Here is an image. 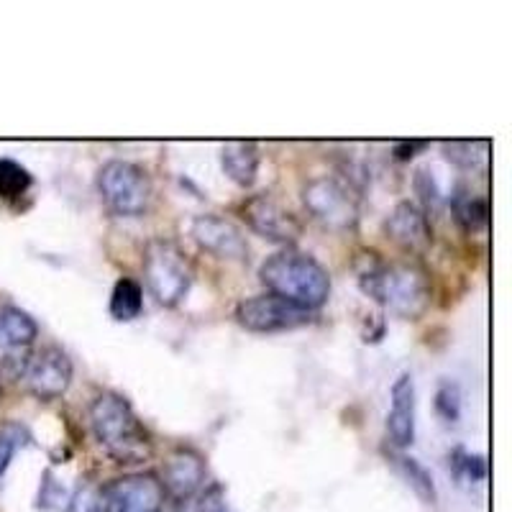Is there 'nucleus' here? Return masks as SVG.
I'll return each instance as SVG.
<instances>
[{"label": "nucleus", "instance_id": "obj_4", "mask_svg": "<svg viewBox=\"0 0 512 512\" xmlns=\"http://www.w3.org/2000/svg\"><path fill=\"white\" fill-rule=\"evenodd\" d=\"M144 282L162 308H177L195 282L190 256L169 239H152L144 249Z\"/></svg>", "mask_w": 512, "mask_h": 512}, {"label": "nucleus", "instance_id": "obj_2", "mask_svg": "<svg viewBox=\"0 0 512 512\" xmlns=\"http://www.w3.org/2000/svg\"><path fill=\"white\" fill-rule=\"evenodd\" d=\"M259 280L272 295L297 308L320 310L331 297V274L318 259L297 249H282L267 256L259 267Z\"/></svg>", "mask_w": 512, "mask_h": 512}, {"label": "nucleus", "instance_id": "obj_8", "mask_svg": "<svg viewBox=\"0 0 512 512\" xmlns=\"http://www.w3.org/2000/svg\"><path fill=\"white\" fill-rule=\"evenodd\" d=\"M75 367L67 351L59 346H47V349L36 351L31 359L24 361L21 379H24L26 390L39 402H54L70 390Z\"/></svg>", "mask_w": 512, "mask_h": 512}, {"label": "nucleus", "instance_id": "obj_26", "mask_svg": "<svg viewBox=\"0 0 512 512\" xmlns=\"http://www.w3.org/2000/svg\"><path fill=\"white\" fill-rule=\"evenodd\" d=\"M67 512H105L103 484H80V487L75 489V495L67 500Z\"/></svg>", "mask_w": 512, "mask_h": 512}, {"label": "nucleus", "instance_id": "obj_22", "mask_svg": "<svg viewBox=\"0 0 512 512\" xmlns=\"http://www.w3.org/2000/svg\"><path fill=\"white\" fill-rule=\"evenodd\" d=\"M448 469L459 484H482L487 479V459L466 448H454L448 454Z\"/></svg>", "mask_w": 512, "mask_h": 512}, {"label": "nucleus", "instance_id": "obj_17", "mask_svg": "<svg viewBox=\"0 0 512 512\" xmlns=\"http://www.w3.org/2000/svg\"><path fill=\"white\" fill-rule=\"evenodd\" d=\"M39 338V326L26 310L0 305V351L29 349Z\"/></svg>", "mask_w": 512, "mask_h": 512}, {"label": "nucleus", "instance_id": "obj_14", "mask_svg": "<svg viewBox=\"0 0 512 512\" xmlns=\"http://www.w3.org/2000/svg\"><path fill=\"white\" fill-rule=\"evenodd\" d=\"M390 413H387V436L395 448H410L415 441V418H418V392L410 372H402L392 382Z\"/></svg>", "mask_w": 512, "mask_h": 512}, {"label": "nucleus", "instance_id": "obj_11", "mask_svg": "<svg viewBox=\"0 0 512 512\" xmlns=\"http://www.w3.org/2000/svg\"><path fill=\"white\" fill-rule=\"evenodd\" d=\"M192 239L203 251L228 262H249V241L231 218L221 213H203L192 221Z\"/></svg>", "mask_w": 512, "mask_h": 512}, {"label": "nucleus", "instance_id": "obj_5", "mask_svg": "<svg viewBox=\"0 0 512 512\" xmlns=\"http://www.w3.org/2000/svg\"><path fill=\"white\" fill-rule=\"evenodd\" d=\"M98 195L118 218H141L154 200L152 177L146 169L126 159H111L98 169Z\"/></svg>", "mask_w": 512, "mask_h": 512}, {"label": "nucleus", "instance_id": "obj_25", "mask_svg": "<svg viewBox=\"0 0 512 512\" xmlns=\"http://www.w3.org/2000/svg\"><path fill=\"white\" fill-rule=\"evenodd\" d=\"M413 187H415V192H418V198H420L418 208L423 210L428 218L436 216L438 210H441V205H443V195H441V187H438L436 177L428 175L425 169H418V172H415V177H413Z\"/></svg>", "mask_w": 512, "mask_h": 512}, {"label": "nucleus", "instance_id": "obj_16", "mask_svg": "<svg viewBox=\"0 0 512 512\" xmlns=\"http://www.w3.org/2000/svg\"><path fill=\"white\" fill-rule=\"evenodd\" d=\"M448 208H451V216H454L456 226L466 233H479L487 228L489 223V203L484 195L474 192L472 187L459 185L451 198H448Z\"/></svg>", "mask_w": 512, "mask_h": 512}, {"label": "nucleus", "instance_id": "obj_24", "mask_svg": "<svg viewBox=\"0 0 512 512\" xmlns=\"http://www.w3.org/2000/svg\"><path fill=\"white\" fill-rule=\"evenodd\" d=\"M29 443V431H26L24 425L18 423H6L0 425V482L6 477L8 466H11L13 456L21 446Z\"/></svg>", "mask_w": 512, "mask_h": 512}, {"label": "nucleus", "instance_id": "obj_23", "mask_svg": "<svg viewBox=\"0 0 512 512\" xmlns=\"http://www.w3.org/2000/svg\"><path fill=\"white\" fill-rule=\"evenodd\" d=\"M464 410V395H461L459 382L454 379H441L436 387V415L446 425H456Z\"/></svg>", "mask_w": 512, "mask_h": 512}, {"label": "nucleus", "instance_id": "obj_28", "mask_svg": "<svg viewBox=\"0 0 512 512\" xmlns=\"http://www.w3.org/2000/svg\"><path fill=\"white\" fill-rule=\"evenodd\" d=\"M425 149H428V141H400V144L392 149V154H395V159H400V162H410V159L418 157Z\"/></svg>", "mask_w": 512, "mask_h": 512}, {"label": "nucleus", "instance_id": "obj_20", "mask_svg": "<svg viewBox=\"0 0 512 512\" xmlns=\"http://www.w3.org/2000/svg\"><path fill=\"white\" fill-rule=\"evenodd\" d=\"M443 154L464 172H484L489 162V141H446Z\"/></svg>", "mask_w": 512, "mask_h": 512}, {"label": "nucleus", "instance_id": "obj_18", "mask_svg": "<svg viewBox=\"0 0 512 512\" xmlns=\"http://www.w3.org/2000/svg\"><path fill=\"white\" fill-rule=\"evenodd\" d=\"M144 310V290L131 277H121L111 292V318L118 323H131Z\"/></svg>", "mask_w": 512, "mask_h": 512}, {"label": "nucleus", "instance_id": "obj_27", "mask_svg": "<svg viewBox=\"0 0 512 512\" xmlns=\"http://www.w3.org/2000/svg\"><path fill=\"white\" fill-rule=\"evenodd\" d=\"M59 502H64V487H59V484L52 479V472H47L44 474V482H41L39 507L52 510V507H59Z\"/></svg>", "mask_w": 512, "mask_h": 512}, {"label": "nucleus", "instance_id": "obj_10", "mask_svg": "<svg viewBox=\"0 0 512 512\" xmlns=\"http://www.w3.org/2000/svg\"><path fill=\"white\" fill-rule=\"evenodd\" d=\"M164 489L154 474H126L103 484L105 512H164Z\"/></svg>", "mask_w": 512, "mask_h": 512}, {"label": "nucleus", "instance_id": "obj_7", "mask_svg": "<svg viewBox=\"0 0 512 512\" xmlns=\"http://www.w3.org/2000/svg\"><path fill=\"white\" fill-rule=\"evenodd\" d=\"M236 320L239 326L251 333H282L295 331L313 323V313L287 303L277 295H256L249 300H241L236 305Z\"/></svg>", "mask_w": 512, "mask_h": 512}, {"label": "nucleus", "instance_id": "obj_15", "mask_svg": "<svg viewBox=\"0 0 512 512\" xmlns=\"http://www.w3.org/2000/svg\"><path fill=\"white\" fill-rule=\"evenodd\" d=\"M259 164H262V154L254 141H228L221 146V169L233 185L244 190L254 187L259 177Z\"/></svg>", "mask_w": 512, "mask_h": 512}, {"label": "nucleus", "instance_id": "obj_13", "mask_svg": "<svg viewBox=\"0 0 512 512\" xmlns=\"http://www.w3.org/2000/svg\"><path fill=\"white\" fill-rule=\"evenodd\" d=\"M384 233L392 244L410 251V254H423L433 241L431 218L410 200L397 203L390 216L384 218Z\"/></svg>", "mask_w": 512, "mask_h": 512}, {"label": "nucleus", "instance_id": "obj_21", "mask_svg": "<svg viewBox=\"0 0 512 512\" xmlns=\"http://www.w3.org/2000/svg\"><path fill=\"white\" fill-rule=\"evenodd\" d=\"M34 187V177L16 159H0V200L16 203Z\"/></svg>", "mask_w": 512, "mask_h": 512}, {"label": "nucleus", "instance_id": "obj_1", "mask_svg": "<svg viewBox=\"0 0 512 512\" xmlns=\"http://www.w3.org/2000/svg\"><path fill=\"white\" fill-rule=\"evenodd\" d=\"M359 287L379 308L405 320H420L431 308V277L415 262H374L359 274Z\"/></svg>", "mask_w": 512, "mask_h": 512}, {"label": "nucleus", "instance_id": "obj_29", "mask_svg": "<svg viewBox=\"0 0 512 512\" xmlns=\"http://www.w3.org/2000/svg\"><path fill=\"white\" fill-rule=\"evenodd\" d=\"M200 512H228L226 505H223L221 495H218V489H213L210 495H205L203 505H200Z\"/></svg>", "mask_w": 512, "mask_h": 512}, {"label": "nucleus", "instance_id": "obj_9", "mask_svg": "<svg viewBox=\"0 0 512 512\" xmlns=\"http://www.w3.org/2000/svg\"><path fill=\"white\" fill-rule=\"evenodd\" d=\"M241 218H244L246 226L256 236H262V239L272 241V244L290 246L303 233V223L297 221L295 213L290 208H285L269 192H259V195H251L249 200H244V205H241Z\"/></svg>", "mask_w": 512, "mask_h": 512}, {"label": "nucleus", "instance_id": "obj_12", "mask_svg": "<svg viewBox=\"0 0 512 512\" xmlns=\"http://www.w3.org/2000/svg\"><path fill=\"white\" fill-rule=\"evenodd\" d=\"M205 479H208V472H205L203 456L192 448H177L164 461V474L159 482H162L164 495L185 502L205 487Z\"/></svg>", "mask_w": 512, "mask_h": 512}, {"label": "nucleus", "instance_id": "obj_6", "mask_svg": "<svg viewBox=\"0 0 512 512\" xmlns=\"http://www.w3.org/2000/svg\"><path fill=\"white\" fill-rule=\"evenodd\" d=\"M303 205L313 221L328 231H351L359 223V200L346 182L336 177H315L303 187Z\"/></svg>", "mask_w": 512, "mask_h": 512}, {"label": "nucleus", "instance_id": "obj_19", "mask_svg": "<svg viewBox=\"0 0 512 512\" xmlns=\"http://www.w3.org/2000/svg\"><path fill=\"white\" fill-rule=\"evenodd\" d=\"M392 464H395V469L400 472V477L408 482V487L413 489L415 495H418L425 505H436V500H438L436 482H433L431 472H428V469H425L418 459H413V456H405V454H395L392 456Z\"/></svg>", "mask_w": 512, "mask_h": 512}, {"label": "nucleus", "instance_id": "obj_3", "mask_svg": "<svg viewBox=\"0 0 512 512\" xmlns=\"http://www.w3.org/2000/svg\"><path fill=\"white\" fill-rule=\"evenodd\" d=\"M90 428L116 464H141L152 456V436L134 413L131 402L118 392H103L90 405Z\"/></svg>", "mask_w": 512, "mask_h": 512}]
</instances>
